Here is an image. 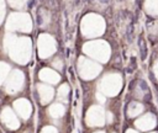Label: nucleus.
I'll return each mask as SVG.
<instances>
[{
	"instance_id": "nucleus-1",
	"label": "nucleus",
	"mask_w": 158,
	"mask_h": 133,
	"mask_svg": "<svg viewBox=\"0 0 158 133\" xmlns=\"http://www.w3.org/2000/svg\"><path fill=\"white\" fill-rule=\"evenodd\" d=\"M1 121H2V123L5 126H7L11 129H16L20 126L17 118L15 117V115L12 113V111L10 108H5L2 111V113H1Z\"/></svg>"
},
{
	"instance_id": "nucleus-2",
	"label": "nucleus",
	"mask_w": 158,
	"mask_h": 133,
	"mask_svg": "<svg viewBox=\"0 0 158 133\" xmlns=\"http://www.w3.org/2000/svg\"><path fill=\"white\" fill-rule=\"evenodd\" d=\"M86 122L90 126H101L104 123V116H102V112L100 108L95 107V108H91L88 113V118H86Z\"/></svg>"
},
{
	"instance_id": "nucleus-3",
	"label": "nucleus",
	"mask_w": 158,
	"mask_h": 133,
	"mask_svg": "<svg viewBox=\"0 0 158 133\" xmlns=\"http://www.w3.org/2000/svg\"><path fill=\"white\" fill-rule=\"evenodd\" d=\"M136 126L142 131H148V129H152L156 126V119L152 115H146L136 122Z\"/></svg>"
},
{
	"instance_id": "nucleus-4",
	"label": "nucleus",
	"mask_w": 158,
	"mask_h": 133,
	"mask_svg": "<svg viewBox=\"0 0 158 133\" xmlns=\"http://www.w3.org/2000/svg\"><path fill=\"white\" fill-rule=\"evenodd\" d=\"M15 108L22 118H27L31 113V106L26 100H19L15 102Z\"/></svg>"
},
{
	"instance_id": "nucleus-5",
	"label": "nucleus",
	"mask_w": 158,
	"mask_h": 133,
	"mask_svg": "<svg viewBox=\"0 0 158 133\" xmlns=\"http://www.w3.org/2000/svg\"><path fill=\"white\" fill-rule=\"evenodd\" d=\"M40 94H41V100H42L43 103L48 102L52 99V89L48 87V86L40 85Z\"/></svg>"
},
{
	"instance_id": "nucleus-6",
	"label": "nucleus",
	"mask_w": 158,
	"mask_h": 133,
	"mask_svg": "<svg viewBox=\"0 0 158 133\" xmlns=\"http://www.w3.org/2000/svg\"><path fill=\"white\" fill-rule=\"evenodd\" d=\"M41 78L44 79V80H48V81H51V83H56V81H58V79H59V76H58L56 73H53V71H51V70H48V69H44V70L41 71Z\"/></svg>"
},
{
	"instance_id": "nucleus-7",
	"label": "nucleus",
	"mask_w": 158,
	"mask_h": 133,
	"mask_svg": "<svg viewBox=\"0 0 158 133\" xmlns=\"http://www.w3.org/2000/svg\"><path fill=\"white\" fill-rule=\"evenodd\" d=\"M49 113L52 115V117H60L64 113V107L62 105H53L49 108Z\"/></svg>"
},
{
	"instance_id": "nucleus-8",
	"label": "nucleus",
	"mask_w": 158,
	"mask_h": 133,
	"mask_svg": "<svg viewBox=\"0 0 158 133\" xmlns=\"http://www.w3.org/2000/svg\"><path fill=\"white\" fill-rule=\"evenodd\" d=\"M141 111H142V106L139 105V103H131L130 105V108H128V115L131 116V117H135V116H137L138 113H141Z\"/></svg>"
},
{
	"instance_id": "nucleus-9",
	"label": "nucleus",
	"mask_w": 158,
	"mask_h": 133,
	"mask_svg": "<svg viewBox=\"0 0 158 133\" xmlns=\"http://www.w3.org/2000/svg\"><path fill=\"white\" fill-rule=\"evenodd\" d=\"M67 95H68V86H67V85H63V86L59 89V94H58V96H59L60 99H64Z\"/></svg>"
},
{
	"instance_id": "nucleus-10",
	"label": "nucleus",
	"mask_w": 158,
	"mask_h": 133,
	"mask_svg": "<svg viewBox=\"0 0 158 133\" xmlns=\"http://www.w3.org/2000/svg\"><path fill=\"white\" fill-rule=\"evenodd\" d=\"M41 133H57V129L54 127H44L41 131Z\"/></svg>"
},
{
	"instance_id": "nucleus-11",
	"label": "nucleus",
	"mask_w": 158,
	"mask_h": 133,
	"mask_svg": "<svg viewBox=\"0 0 158 133\" xmlns=\"http://www.w3.org/2000/svg\"><path fill=\"white\" fill-rule=\"evenodd\" d=\"M53 65H57V68H62V63L60 62H53Z\"/></svg>"
},
{
	"instance_id": "nucleus-12",
	"label": "nucleus",
	"mask_w": 158,
	"mask_h": 133,
	"mask_svg": "<svg viewBox=\"0 0 158 133\" xmlns=\"http://www.w3.org/2000/svg\"><path fill=\"white\" fill-rule=\"evenodd\" d=\"M107 121H109V122L112 121V115H111V113H107Z\"/></svg>"
},
{
	"instance_id": "nucleus-13",
	"label": "nucleus",
	"mask_w": 158,
	"mask_h": 133,
	"mask_svg": "<svg viewBox=\"0 0 158 133\" xmlns=\"http://www.w3.org/2000/svg\"><path fill=\"white\" fill-rule=\"evenodd\" d=\"M154 73H156V75L158 76V63H157L156 66H154Z\"/></svg>"
},
{
	"instance_id": "nucleus-14",
	"label": "nucleus",
	"mask_w": 158,
	"mask_h": 133,
	"mask_svg": "<svg viewBox=\"0 0 158 133\" xmlns=\"http://www.w3.org/2000/svg\"><path fill=\"white\" fill-rule=\"evenodd\" d=\"M126 133H137V132H136V131H133V129H128Z\"/></svg>"
},
{
	"instance_id": "nucleus-15",
	"label": "nucleus",
	"mask_w": 158,
	"mask_h": 133,
	"mask_svg": "<svg viewBox=\"0 0 158 133\" xmlns=\"http://www.w3.org/2000/svg\"><path fill=\"white\" fill-rule=\"evenodd\" d=\"M96 133H104V132H96Z\"/></svg>"
}]
</instances>
